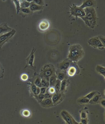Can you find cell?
<instances>
[{
  "instance_id": "6da1fadb",
  "label": "cell",
  "mask_w": 105,
  "mask_h": 124,
  "mask_svg": "<svg viewBox=\"0 0 105 124\" xmlns=\"http://www.w3.org/2000/svg\"><path fill=\"white\" fill-rule=\"evenodd\" d=\"M83 9L86 15L81 19L88 27L94 28L96 24L97 19L96 12L95 8L93 7H89Z\"/></svg>"
},
{
  "instance_id": "7a4b0ae2",
  "label": "cell",
  "mask_w": 105,
  "mask_h": 124,
  "mask_svg": "<svg viewBox=\"0 0 105 124\" xmlns=\"http://www.w3.org/2000/svg\"><path fill=\"white\" fill-rule=\"evenodd\" d=\"M84 52L82 47L78 44L71 45L69 48L68 59L72 61L77 62L84 56Z\"/></svg>"
},
{
  "instance_id": "3957f363",
  "label": "cell",
  "mask_w": 105,
  "mask_h": 124,
  "mask_svg": "<svg viewBox=\"0 0 105 124\" xmlns=\"http://www.w3.org/2000/svg\"><path fill=\"white\" fill-rule=\"evenodd\" d=\"M55 74L54 66L51 64L45 65L41 70L40 75L42 78H44L49 81V78Z\"/></svg>"
},
{
  "instance_id": "277c9868",
  "label": "cell",
  "mask_w": 105,
  "mask_h": 124,
  "mask_svg": "<svg viewBox=\"0 0 105 124\" xmlns=\"http://www.w3.org/2000/svg\"><path fill=\"white\" fill-rule=\"evenodd\" d=\"M70 8L71 15L75 16L76 19L78 17L81 18L85 16L86 14L84 9L81 8L80 6H77L76 5L73 4L72 6H70Z\"/></svg>"
},
{
  "instance_id": "5b68a950",
  "label": "cell",
  "mask_w": 105,
  "mask_h": 124,
  "mask_svg": "<svg viewBox=\"0 0 105 124\" xmlns=\"http://www.w3.org/2000/svg\"><path fill=\"white\" fill-rule=\"evenodd\" d=\"M16 33L14 29H12L10 32L0 36V49L4 44L13 36Z\"/></svg>"
},
{
  "instance_id": "8992f818",
  "label": "cell",
  "mask_w": 105,
  "mask_h": 124,
  "mask_svg": "<svg viewBox=\"0 0 105 124\" xmlns=\"http://www.w3.org/2000/svg\"><path fill=\"white\" fill-rule=\"evenodd\" d=\"M88 43L89 45L95 48L101 49H104L105 48V46L102 43L98 36L90 38L88 41Z\"/></svg>"
},
{
  "instance_id": "52a82bcc",
  "label": "cell",
  "mask_w": 105,
  "mask_h": 124,
  "mask_svg": "<svg viewBox=\"0 0 105 124\" xmlns=\"http://www.w3.org/2000/svg\"><path fill=\"white\" fill-rule=\"evenodd\" d=\"M60 115L62 118L64 120L67 124H78L75 121L72 116L67 111H62L60 113Z\"/></svg>"
},
{
  "instance_id": "ba28073f",
  "label": "cell",
  "mask_w": 105,
  "mask_h": 124,
  "mask_svg": "<svg viewBox=\"0 0 105 124\" xmlns=\"http://www.w3.org/2000/svg\"><path fill=\"white\" fill-rule=\"evenodd\" d=\"M71 62H72V61L69 59H65L59 64V69L62 71L67 70L69 69Z\"/></svg>"
},
{
  "instance_id": "9c48e42d",
  "label": "cell",
  "mask_w": 105,
  "mask_h": 124,
  "mask_svg": "<svg viewBox=\"0 0 105 124\" xmlns=\"http://www.w3.org/2000/svg\"><path fill=\"white\" fill-rule=\"evenodd\" d=\"M96 3L95 0H84L83 4L80 7L83 9L89 7L94 8L96 6Z\"/></svg>"
},
{
  "instance_id": "30bf717a",
  "label": "cell",
  "mask_w": 105,
  "mask_h": 124,
  "mask_svg": "<svg viewBox=\"0 0 105 124\" xmlns=\"http://www.w3.org/2000/svg\"><path fill=\"white\" fill-rule=\"evenodd\" d=\"M49 27V22L47 20H43L39 24V30L42 32H44L48 29Z\"/></svg>"
},
{
  "instance_id": "8fae6325",
  "label": "cell",
  "mask_w": 105,
  "mask_h": 124,
  "mask_svg": "<svg viewBox=\"0 0 105 124\" xmlns=\"http://www.w3.org/2000/svg\"><path fill=\"white\" fill-rule=\"evenodd\" d=\"M12 29L9 27L6 23H3L0 24V36L10 32Z\"/></svg>"
},
{
  "instance_id": "7c38bea8",
  "label": "cell",
  "mask_w": 105,
  "mask_h": 124,
  "mask_svg": "<svg viewBox=\"0 0 105 124\" xmlns=\"http://www.w3.org/2000/svg\"><path fill=\"white\" fill-rule=\"evenodd\" d=\"M78 70L79 69L76 65V66L75 64H73L72 66L71 63L70 65L68 70V74L69 76H73L76 74H77L76 73L78 72Z\"/></svg>"
},
{
  "instance_id": "4fadbf2b",
  "label": "cell",
  "mask_w": 105,
  "mask_h": 124,
  "mask_svg": "<svg viewBox=\"0 0 105 124\" xmlns=\"http://www.w3.org/2000/svg\"><path fill=\"white\" fill-rule=\"evenodd\" d=\"M40 103L42 106L45 108L51 107L53 106V103H52L51 98H44Z\"/></svg>"
},
{
  "instance_id": "5bb4252c",
  "label": "cell",
  "mask_w": 105,
  "mask_h": 124,
  "mask_svg": "<svg viewBox=\"0 0 105 124\" xmlns=\"http://www.w3.org/2000/svg\"><path fill=\"white\" fill-rule=\"evenodd\" d=\"M52 101L53 105H55L60 102L62 99V94L61 93H56L54 94L52 97Z\"/></svg>"
},
{
  "instance_id": "9a60e30c",
  "label": "cell",
  "mask_w": 105,
  "mask_h": 124,
  "mask_svg": "<svg viewBox=\"0 0 105 124\" xmlns=\"http://www.w3.org/2000/svg\"><path fill=\"white\" fill-rule=\"evenodd\" d=\"M29 8L30 11L32 12H35L36 11H39L42 10L43 8V6L39 5L33 1L30 3V5Z\"/></svg>"
},
{
  "instance_id": "2e32d148",
  "label": "cell",
  "mask_w": 105,
  "mask_h": 124,
  "mask_svg": "<svg viewBox=\"0 0 105 124\" xmlns=\"http://www.w3.org/2000/svg\"><path fill=\"white\" fill-rule=\"evenodd\" d=\"M35 51V49H33L32 52L30 55L29 57L26 59V61L27 62V66H31L32 68H34L33 63L34 60V52Z\"/></svg>"
},
{
  "instance_id": "e0dca14e",
  "label": "cell",
  "mask_w": 105,
  "mask_h": 124,
  "mask_svg": "<svg viewBox=\"0 0 105 124\" xmlns=\"http://www.w3.org/2000/svg\"><path fill=\"white\" fill-rule=\"evenodd\" d=\"M101 97V95L99 94H98L97 93L92 98V99L90 100L89 103L92 104H95L99 103V102H100V101Z\"/></svg>"
},
{
  "instance_id": "ac0fdd59",
  "label": "cell",
  "mask_w": 105,
  "mask_h": 124,
  "mask_svg": "<svg viewBox=\"0 0 105 124\" xmlns=\"http://www.w3.org/2000/svg\"><path fill=\"white\" fill-rule=\"evenodd\" d=\"M96 70L98 73L102 75L104 77H105V68L100 66V65H97L96 67Z\"/></svg>"
},
{
  "instance_id": "d6986e66",
  "label": "cell",
  "mask_w": 105,
  "mask_h": 124,
  "mask_svg": "<svg viewBox=\"0 0 105 124\" xmlns=\"http://www.w3.org/2000/svg\"><path fill=\"white\" fill-rule=\"evenodd\" d=\"M56 73L52 75V76L50 77L49 78V85L50 87H53L55 83H56Z\"/></svg>"
},
{
  "instance_id": "ffe728a7",
  "label": "cell",
  "mask_w": 105,
  "mask_h": 124,
  "mask_svg": "<svg viewBox=\"0 0 105 124\" xmlns=\"http://www.w3.org/2000/svg\"><path fill=\"white\" fill-rule=\"evenodd\" d=\"M89 102H90V100L84 97L80 98L77 100V102L78 103H81V104L89 103Z\"/></svg>"
},
{
  "instance_id": "44dd1931",
  "label": "cell",
  "mask_w": 105,
  "mask_h": 124,
  "mask_svg": "<svg viewBox=\"0 0 105 124\" xmlns=\"http://www.w3.org/2000/svg\"><path fill=\"white\" fill-rule=\"evenodd\" d=\"M61 81L60 83V92H62L65 90L67 82L66 79H64Z\"/></svg>"
},
{
  "instance_id": "7402d4cb",
  "label": "cell",
  "mask_w": 105,
  "mask_h": 124,
  "mask_svg": "<svg viewBox=\"0 0 105 124\" xmlns=\"http://www.w3.org/2000/svg\"><path fill=\"white\" fill-rule=\"evenodd\" d=\"M14 3L15 4L16 9L17 11V13L19 14V12L20 10L21 9V6H20V3L19 0H12Z\"/></svg>"
},
{
  "instance_id": "603a6c76",
  "label": "cell",
  "mask_w": 105,
  "mask_h": 124,
  "mask_svg": "<svg viewBox=\"0 0 105 124\" xmlns=\"http://www.w3.org/2000/svg\"><path fill=\"white\" fill-rule=\"evenodd\" d=\"M60 83H61V81L59 80H56V83L55 85L56 92V93H59L60 92Z\"/></svg>"
},
{
  "instance_id": "cb8c5ba5",
  "label": "cell",
  "mask_w": 105,
  "mask_h": 124,
  "mask_svg": "<svg viewBox=\"0 0 105 124\" xmlns=\"http://www.w3.org/2000/svg\"><path fill=\"white\" fill-rule=\"evenodd\" d=\"M41 87H46L47 88L48 87V86H49V83L48 81L44 78H42L41 82Z\"/></svg>"
},
{
  "instance_id": "d4e9b609",
  "label": "cell",
  "mask_w": 105,
  "mask_h": 124,
  "mask_svg": "<svg viewBox=\"0 0 105 124\" xmlns=\"http://www.w3.org/2000/svg\"><path fill=\"white\" fill-rule=\"evenodd\" d=\"M97 92L96 91L92 92H90V93H89L88 94H87L86 96L84 97H86V98L89 99V100H90L91 99H92V98L95 96V94H96L97 93Z\"/></svg>"
},
{
  "instance_id": "484cf974",
  "label": "cell",
  "mask_w": 105,
  "mask_h": 124,
  "mask_svg": "<svg viewBox=\"0 0 105 124\" xmlns=\"http://www.w3.org/2000/svg\"><path fill=\"white\" fill-rule=\"evenodd\" d=\"M30 5V3H29L26 1H25L22 3H20L21 8H28L29 7Z\"/></svg>"
},
{
  "instance_id": "4316f807",
  "label": "cell",
  "mask_w": 105,
  "mask_h": 124,
  "mask_svg": "<svg viewBox=\"0 0 105 124\" xmlns=\"http://www.w3.org/2000/svg\"><path fill=\"white\" fill-rule=\"evenodd\" d=\"M36 99L40 102L43 99H44V94H40L38 95H36Z\"/></svg>"
},
{
  "instance_id": "83f0119b",
  "label": "cell",
  "mask_w": 105,
  "mask_h": 124,
  "mask_svg": "<svg viewBox=\"0 0 105 124\" xmlns=\"http://www.w3.org/2000/svg\"><path fill=\"white\" fill-rule=\"evenodd\" d=\"M57 78L60 81H62L64 79H65V73H63L62 72H60L58 73L57 75Z\"/></svg>"
},
{
  "instance_id": "f1b7e54d",
  "label": "cell",
  "mask_w": 105,
  "mask_h": 124,
  "mask_svg": "<svg viewBox=\"0 0 105 124\" xmlns=\"http://www.w3.org/2000/svg\"><path fill=\"white\" fill-rule=\"evenodd\" d=\"M22 114L23 116L26 117H29L30 115V113L29 110H24V111H23L22 112Z\"/></svg>"
},
{
  "instance_id": "f546056e",
  "label": "cell",
  "mask_w": 105,
  "mask_h": 124,
  "mask_svg": "<svg viewBox=\"0 0 105 124\" xmlns=\"http://www.w3.org/2000/svg\"><path fill=\"white\" fill-rule=\"evenodd\" d=\"M41 80L40 78V77H38V78L35 81L34 83L37 87H41Z\"/></svg>"
},
{
  "instance_id": "4dcf8cb0",
  "label": "cell",
  "mask_w": 105,
  "mask_h": 124,
  "mask_svg": "<svg viewBox=\"0 0 105 124\" xmlns=\"http://www.w3.org/2000/svg\"><path fill=\"white\" fill-rule=\"evenodd\" d=\"M20 11L25 14H29L30 12V11L29 8H21Z\"/></svg>"
},
{
  "instance_id": "1f68e13d",
  "label": "cell",
  "mask_w": 105,
  "mask_h": 124,
  "mask_svg": "<svg viewBox=\"0 0 105 124\" xmlns=\"http://www.w3.org/2000/svg\"><path fill=\"white\" fill-rule=\"evenodd\" d=\"M47 92L51 94H53L56 92V90L53 87H50L47 90Z\"/></svg>"
},
{
  "instance_id": "d6a6232c",
  "label": "cell",
  "mask_w": 105,
  "mask_h": 124,
  "mask_svg": "<svg viewBox=\"0 0 105 124\" xmlns=\"http://www.w3.org/2000/svg\"><path fill=\"white\" fill-rule=\"evenodd\" d=\"M33 1L37 4L39 5L43 6L44 5V2L43 0H33Z\"/></svg>"
},
{
  "instance_id": "836d02e7",
  "label": "cell",
  "mask_w": 105,
  "mask_h": 124,
  "mask_svg": "<svg viewBox=\"0 0 105 124\" xmlns=\"http://www.w3.org/2000/svg\"><path fill=\"white\" fill-rule=\"evenodd\" d=\"M98 37L99 38L100 40L101 41V42L102 43L103 45L105 46V38L104 36H98Z\"/></svg>"
},
{
  "instance_id": "e575fe53",
  "label": "cell",
  "mask_w": 105,
  "mask_h": 124,
  "mask_svg": "<svg viewBox=\"0 0 105 124\" xmlns=\"http://www.w3.org/2000/svg\"><path fill=\"white\" fill-rule=\"evenodd\" d=\"M47 90V87H41L40 88V93L44 94L46 93V91Z\"/></svg>"
},
{
  "instance_id": "d590c367",
  "label": "cell",
  "mask_w": 105,
  "mask_h": 124,
  "mask_svg": "<svg viewBox=\"0 0 105 124\" xmlns=\"http://www.w3.org/2000/svg\"><path fill=\"white\" fill-rule=\"evenodd\" d=\"M81 118L82 119H84V118H87V114L86 113L85 111H83L81 113Z\"/></svg>"
},
{
  "instance_id": "8d00e7d4",
  "label": "cell",
  "mask_w": 105,
  "mask_h": 124,
  "mask_svg": "<svg viewBox=\"0 0 105 124\" xmlns=\"http://www.w3.org/2000/svg\"><path fill=\"white\" fill-rule=\"evenodd\" d=\"M21 79L23 81H27L28 79V75H26V74H23L21 75Z\"/></svg>"
},
{
  "instance_id": "74e56055",
  "label": "cell",
  "mask_w": 105,
  "mask_h": 124,
  "mask_svg": "<svg viewBox=\"0 0 105 124\" xmlns=\"http://www.w3.org/2000/svg\"><path fill=\"white\" fill-rule=\"evenodd\" d=\"M37 86H36V85H35V84H33V85H32V86L31 89L32 91L33 92L34 94H35V91H36V89H37Z\"/></svg>"
},
{
  "instance_id": "f35d334b",
  "label": "cell",
  "mask_w": 105,
  "mask_h": 124,
  "mask_svg": "<svg viewBox=\"0 0 105 124\" xmlns=\"http://www.w3.org/2000/svg\"><path fill=\"white\" fill-rule=\"evenodd\" d=\"M52 94H50L49 93H47L46 94H44V98L47 99V98H51L52 97Z\"/></svg>"
},
{
  "instance_id": "ab89813d",
  "label": "cell",
  "mask_w": 105,
  "mask_h": 124,
  "mask_svg": "<svg viewBox=\"0 0 105 124\" xmlns=\"http://www.w3.org/2000/svg\"><path fill=\"white\" fill-rule=\"evenodd\" d=\"M81 122L82 124H87V118H84V119H81Z\"/></svg>"
},
{
  "instance_id": "60d3db41",
  "label": "cell",
  "mask_w": 105,
  "mask_h": 124,
  "mask_svg": "<svg viewBox=\"0 0 105 124\" xmlns=\"http://www.w3.org/2000/svg\"><path fill=\"white\" fill-rule=\"evenodd\" d=\"M100 103L102 106H103L104 108L105 107V99H102L101 101H100Z\"/></svg>"
},
{
  "instance_id": "b9f144b4",
  "label": "cell",
  "mask_w": 105,
  "mask_h": 124,
  "mask_svg": "<svg viewBox=\"0 0 105 124\" xmlns=\"http://www.w3.org/2000/svg\"><path fill=\"white\" fill-rule=\"evenodd\" d=\"M40 87H37V89L36 90V91L35 92V95H38V94H39V93H40Z\"/></svg>"
},
{
  "instance_id": "7bdbcfd3",
  "label": "cell",
  "mask_w": 105,
  "mask_h": 124,
  "mask_svg": "<svg viewBox=\"0 0 105 124\" xmlns=\"http://www.w3.org/2000/svg\"><path fill=\"white\" fill-rule=\"evenodd\" d=\"M26 1L28 2L29 3H31L33 1V0H26Z\"/></svg>"
},
{
  "instance_id": "ee69618b",
  "label": "cell",
  "mask_w": 105,
  "mask_h": 124,
  "mask_svg": "<svg viewBox=\"0 0 105 124\" xmlns=\"http://www.w3.org/2000/svg\"><path fill=\"white\" fill-rule=\"evenodd\" d=\"M19 1L20 3H22L23 2H24L25 1H26V0H19Z\"/></svg>"
},
{
  "instance_id": "f6af8a7d",
  "label": "cell",
  "mask_w": 105,
  "mask_h": 124,
  "mask_svg": "<svg viewBox=\"0 0 105 124\" xmlns=\"http://www.w3.org/2000/svg\"><path fill=\"white\" fill-rule=\"evenodd\" d=\"M2 66L0 65V72H1L2 71V70H3V69H2Z\"/></svg>"
},
{
  "instance_id": "bcb514c9",
  "label": "cell",
  "mask_w": 105,
  "mask_h": 124,
  "mask_svg": "<svg viewBox=\"0 0 105 124\" xmlns=\"http://www.w3.org/2000/svg\"><path fill=\"white\" fill-rule=\"evenodd\" d=\"M3 1H5V0H3Z\"/></svg>"
}]
</instances>
